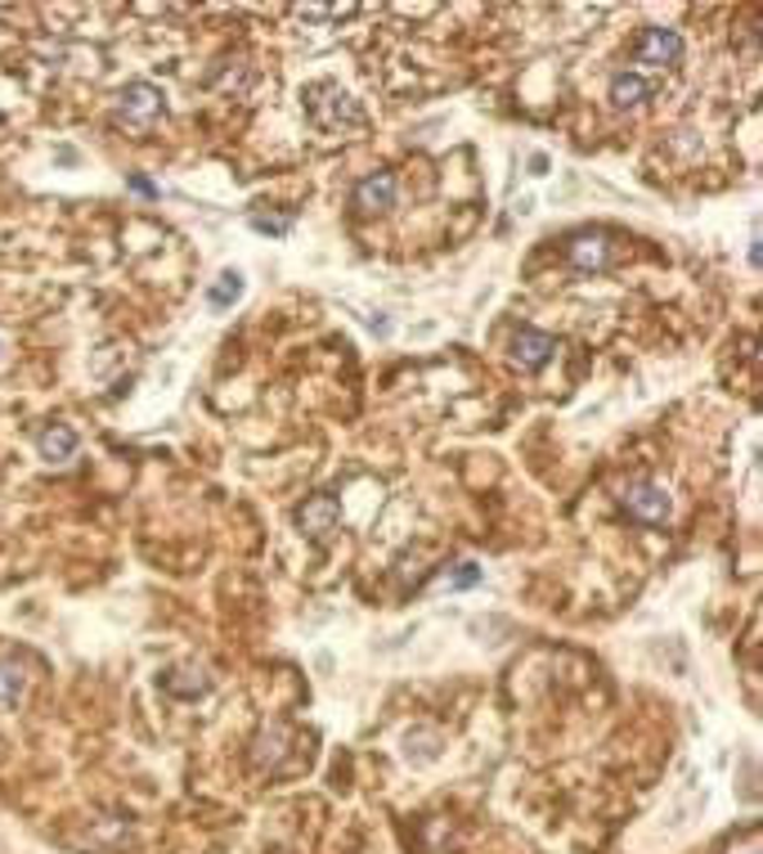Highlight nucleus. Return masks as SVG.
Wrapping results in <instances>:
<instances>
[{
  "instance_id": "obj_1",
  "label": "nucleus",
  "mask_w": 763,
  "mask_h": 854,
  "mask_svg": "<svg viewBox=\"0 0 763 854\" xmlns=\"http://www.w3.org/2000/svg\"><path fill=\"white\" fill-rule=\"evenodd\" d=\"M619 499L634 521H665L669 517V491L660 482H634Z\"/></svg>"
},
{
  "instance_id": "obj_2",
  "label": "nucleus",
  "mask_w": 763,
  "mask_h": 854,
  "mask_svg": "<svg viewBox=\"0 0 763 854\" xmlns=\"http://www.w3.org/2000/svg\"><path fill=\"white\" fill-rule=\"evenodd\" d=\"M341 521V504L332 495H310L301 508H297V527L310 536V540H328Z\"/></svg>"
},
{
  "instance_id": "obj_3",
  "label": "nucleus",
  "mask_w": 763,
  "mask_h": 854,
  "mask_svg": "<svg viewBox=\"0 0 763 854\" xmlns=\"http://www.w3.org/2000/svg\"><path fill=\"white\" fill-rule=\"evenodd\" d=\"M117 108H121V117H126V122L149 126V122L162 113V91H158V86H149V82H130V86L117 95Z\"/></svg>"
},
{
  "instance_id": "obj_4",
  "label": "nucleus",
  "mask_w": 763,
  "mask_h": 854,
  "mask_svg": "<svg viewBox=\"0 0 763 854\" xmlns=\"http://www.w3.org/2000/svg\"><path fill=\"white\" fill-rule=\"evenodd\" d=\"M638 59L647 63V68H669V63L682 59V36L674 28H647L638 36Z\"/></svg>"
},
{
  "instance_id": "obj_5",
  "label": "nucleus",
  "mask_w": 763,
  "mask_h": 854,
  "mask_svg": "<svg viewBox=\"0 0 763 854\" xmlns=\"http://www.w3.org/2000/svg\"><path fill=\"white\" fill-rule=\"evenodd\" d=\"M558 351V338L543 334V328H517V338H512V360L521 369H539L548 365V356Z\"/></svg>"
},
{
  "instance_id": "obj_6",
  "label": "nucleus",
  "mask_w": 763,
  "mask_h": 854,
  "mask_svg": "<svg viewBox=\"0 0 763 854\" xmlns=\"http://www.w3.org/2000/svg\"><path fill=\"white\" fill-rule=\"evenodd\" d=\"M395 203V176L391 171H369L356 184V208L360 212H386Z\"/></svg>"
},
{
  "instance_id": "obj_7",
  "label": "nucleus",
  "mask_w": 763,
  "mask_h": 854,
  "mask_svg": "<svg viewBox=\"0 0 763 854\" xmlns=\"http://www.w3.org/2000/svg\"><path fill=\"white\" fill-rule=\"evenodd\" d=\"M566 252H571V266L575 271H606L611 266V243H606V234H593V230L575 234Z\"/></svg>"
},
{
  "instance_id": "obj_8",
  "label": "nucleus",
  "mask_w": 763,
  "mask_h": 854,
  "mask_svg": "<svg viewBox=\"0 0 763 854\" xmlns=\"http://www.w3.org/2000/svg\"><path fill=\"white\" fill-rule=\"evenodd\" d=\"M36 450H41V458H50V464H63V458H73V450H77V432L63 428V423H54V428L41 432Z\"/></svg>"
},
{
  "instance_id": "obj_9",
  "label": "nucleus",
  "mask_w": 763,
  "mask_h": 854,
  "mask_svg": "<svg viewBox=\"0 0 763 854\" xmlns=\"http://www.w3.org/2000/svg\"><path fill=\"white\" fill-rule=\"evenodd\" d=\"M647 95H651V82L638 77V73H619V77L611 82V104H615V108H638Z\"/></svg>"
},
{
  "instance_id": "obj_10",
  "label": "nucleus",
  "mask_w": 763,
  "mask_h": 854,
  "mask_svg": "<svg viewBox=\"0 0 763 854\" xmlns=\"http://www.w3.org/2000/svg\"><path fill=\"white\" fill-rule=\"evenodd\" d=\"M28 693V675L19 662H0V706H14Z\"/></svg>"
},
{
  "instance_id": "obj_11",
  "label": "nucleus",
  "mask_w": 763,
  "mask_h": 854,
  "mask_svg": "<svg viewBox=\"0 0 763 854\" xmlns=\"http://www.w3.org/2000/svg\"><path fill=\"white\" fill-rule=\"evenodd\" d=\"M239 297H243V275H234V271H225L212 288H206V302H212L216 310H225V306L239 302Z\"/></svg>"
},
{
  "instance_id": "obj_12",
  "label": "nucleus",
  "mask_w": 763,
  "mask_h": 854,
  "mask_svg": "<svg viewBox=\"0 0 763 854\" xmlns=\"http://www.w3.org/2000/svg\"><path fill=\"white\" fill-rule=\"evenodd\" d=\"M252 225H256L261 234H284L293 221H288V217H252Z\"/></svg>"
}]
</instances>
